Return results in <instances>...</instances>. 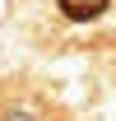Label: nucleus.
Segmentation results:
<instances>
[{"label":"nucleus","instance_id":"1","mask_svg":"<svg viewBox=\"0 0 116 121\" xmlns=\"http://www.w3.org/2000/svg\"><path fill=\"white\" fill-rule=\"evenodd\" d=\"M60 9H65V19H74V23H88V19H98L102 9H107V0H56Z\"/></svg>","mask_w":116,"mask_h":121}]
</instances>
